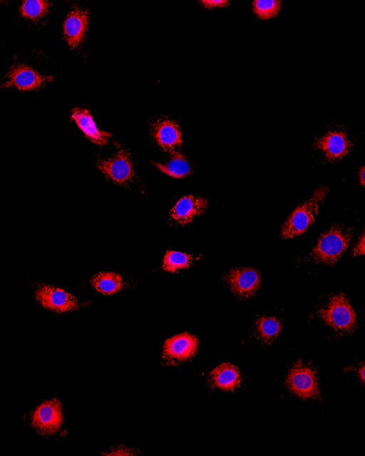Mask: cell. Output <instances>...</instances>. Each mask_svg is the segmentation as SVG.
I'll list each match as a JSON object with an SVG mask.
<instances>
[{"label": "cell", "instance_id": "obj_10", "mask_svg": "<svg viewBox=\"0 0 365 456\" xmlns=\"http://www.w3.org/2000/svg\"><path fill=\"white\" fill-rule=\"evenodd\" d=\"M197 336L182 332L168 338L163 349L162 361L166 365L176 366L192 358L197 352Z\"/></svg>", "mask_w": 365, "mask_h": 456}, {"label": "cell", "instance_id": "obj_16", "mask_svg": "<svg viewBox=\"0 0 365 456\" xmlns=\"http://www.w3.org/2000/svg\"><path fill=\"white\" fill-rule=\"evenodd\" d=\"M208 383L212 388L223 391H234L241 385L242 374L236 366L222 363L211 370Z\"/></svg>", "mask_w": 365, "mask_h": 456}, {"label": "cell", "instance_id": "obj_5", "mask_svg": "<svg viewBox=\"0 0 365 456\" xmlns=\"http://www.w3.org/2000/svg\"><path fill=\"white\" fill-rule=\"evenodd\" d=\"M285 384L290 393L302 400L317 399L320 395L317 371L302 361L290 368Z\"/></svg>", "mask_w": 365, "mask_h": 456}, {"label": "cell", "instance_id": "obj_8", "mask_svg": "<svg viewBox=\"0 0 365 456\" xmlns=\"http://www.w3.org/2000/svg\"><path fill=\"white\" fill-rule=\"evenodd\" d=\"M58 398L46 400L38 405L31 415V425L40 435L50 436L58 432L63 417Z\"/></svg>", "mask_w": 365, "mask_h": 456}, {"label": "cell", "instance_id": "obj_23", "mask_svg": "<svg viewBox=\"0 0 365 456\" xmlns=\"http://www.w3.org/2000/svg\"><path fill=\"white\" fill-rule=\"evenodd\" d=\"M138 451L135 449L127 446L125 445L120 444L117 445L106 452H102L103 455H138Z\"/></svg>", "mask_w": 365, "mask_h": 456}, {"label": "cell", "instance_id": "obj_3", "mask_svg": "<svg viewBox=\"0 0 365 456\" xmlns=\"http://www.w3.org/2000/svg\"><path fill=\"white\" fill-rule=\"evenodd\" d=\"M317 315L326 325L342 335L353 333L357 326L356 313L343 293L327 296L317 306Z\"/></svg>", "mask_w": 365, "mask_h": 456}, {"label": "cell", "instance_id": "obj_2", "mask_svg": "<svg viewBox=\"0 0 365 456\" xmlns=\"http://www.w3.org/2000/svg\"><path fill=\"white\" fill-rule=\"evenodd\" d=\"M331 188L320 186L289 214L280 229L282 239H292L304 233L315 222Z\"/></svg>", "mask_w": 365, "mask_h": 456}, {"label": "cell", "instance_id": "obj_24", "mask_svg": "<svg viewBox=\"0 0 365 456\" xmlns=\"http://www.w3.org/2000/svg\"><path fill=\"white\" fill-rule=\"evenodd\" d=\"M351 254L354 256L365 254V229L360 235L354 245Z\"/></svg>", "mask_w": 365, "mask_h": 456}, {"label": "cell", "instance_id": "obj_26", "mask_svg": "<svg viewBox=\"0 0 365 456\" xmlns=\"http://www.w3.org/2000/svg\"><path fill=\"white\" fill-rule=\"evenodd\" d=\"M356 372L361 383L365 385V362L359 364Z\"/></svg>", "mask_w": 365, "mask_h": 456}, {"label": "cell", "instance_id": "obj_13", "mask_svg": "<svg viewBox=\"0 0 365 456\" xmlns=\"http://www.w3.org/2000/svg\"><path fill=\"white\" fill-rule=\"evenodd\" d=\"M315 147L322 152L328 162H335L347 155L353 144L345 132L332 130L318 138Z\"/></svg>", "mask_w": 365, "mask_h": 456}, {"label": "cell", "instance_id": "obj_7", "mask_svg": "<svg viewBox=\"0 0 365 456\" xmlns=\"http://www.w3.org/2000/svg\"><path fill=\"white\" fill-rule=\"evenodd\" d=\"M54 79L53 76L40 73L28 65L18 64L9 69L1 87L23 92L37 91Z\"/></svg>", "mask_w": 365, "mask_h": 456}, {"label": "cell", "instance_id": "obj_6", "mask_svg": "<svg viewBox=\"0 0 365 456\" xmlns=\"http://www.w3.org/2000/svg\"><path fill=\"white\" fill-rule=\"evenodd\" d=\"M225 285L239 299L252 298L261 286V274L252 266L230 269L222 277Z\"/></svg>", "mask_w": 365, "mask_h": 456}, {"label": "cell", "instance_id": "obj_27", "mask_svg": "<svg viewBox=\"0 0 365 456\" xmlns=\"http://www.w3.org/2000/svg\"><path fill=\"white\" fill-rule=\"evenodd\" d=\"M359 180L360 185L365 188V165L360 167L359 170Z\"/></svg>", "mask_w": 365, "mask_h": 456}, {"label": "cell", "instance_id": "obj_14", "mask_svg": "<svg viewBox=\"0 0 365 456\" xmlns=\"http://www.w3.org/2000/svg\"><path fill=\"white\" fill-rule=\"evenodd\" d=\"M208 207V200L205 197L187 195L181 197L170 209V219L177 224L190 223L202 214Z\"/></svg>", "mask_w": 365, "mask_h": 456}, {"label": "cell", "instance_id": "obj_19", "mask_svg": "<svg viewBox=\"0 0 365 456\" xmlns=\"http://www.w3.org/2000/svg\"><path fill=\"white\" fill-rule=\"evenodd\" d=\"M282 330L281 321L274 316H262L255 322V332L263 343H272Z\"/></svg>", "mask_w": 365, "mask_h": 456}, {"label": "cell", "instance_id": "obj_18", "mask_svg": "<svg viewBox=\"0 0 365 456\" xmlns=\"http://www.w3.org/2000/svg\"><path fill=\"white\" fill-rule=\"evenodd\" d=\"M153 164L164 174L174 177L182 178L192 172V169L186 157L180 152L170 154V159L165 163L153 162Z\"/></svg>", "mask_w": 365, "mask_h": 456}, {"label": "cell", "instance_id": "obj_25", "mask_svg": "<svg viewBox=\"0 0 365 456\" xmlns=\"http://www.w3.org/2000/svg\"><path fill=\"white\" fill-rule=\"evenodd\" d=\"M200 3L207 8L224 7L230 4L227 0H202Z\"/></svg>", "mask_w": 365, "mask_h": 456}, {"label": "cell", "instance_id": "obj_17", "mask_svg": "<svg viewBox=\"0 0 365 456\" xmlns=\"http://www.w3.org/2000/svg\"><path fill=\"white\" fill-rule=\"evenodd\" d=\"M90 284L97 291L104 295L115 294L124 288L123 277L113 271L94 274L90 279Z\"/></svg>", "mask_w": 365, "mask_h": 456}, {"label": "cell", "instance_id": "obj_20", "mask_svg": "<svg viewBox=\"0 0 365 456\" xmlns=\"http://www.w3.org/2000/svg\"><path fill=\"white\" fill-rule=\"evenodd\" d=\"M197 258L193 254L168 250L163 260V268L165 271L174 273L190 267Z\"/></svg>", "mask_w": 365, "mask_h": 456}, {"label": "cell", "instance_id": "obj_21", "mask_svg": "<svg viewBox=\"0 0 365 456\" xmlns=\"http://www.w3.org/2000/svg\"><path fill=\"white\" fill-rule=\"evenodd\" d=\"M51 6V3L48 1H24L19 7V12L24 18L36 21L47 16Z\"/></svg>", "mask_w": 365, "mask_h": 456}, {"label": "cell", "instance_id": "obj_1", "mask_svg": "<svg viewBox=\"0 0 365 456\" xmlns=\"http://www.w3.org/2000/svg\"><path fill=\"white\" fill-rule=\"evenodd\" d=\"M353 231L340 224H334L324 232L315 247L303 258V261H312L327 266L336 264L351 242Z\"/></svg>", "mask_w": 365, "mask_h": 456}, {"label": "cell", "instance_id": "obj_11", "mask_svg": "<svg viewBox=\"0 0 365 456\" xmlns=\"http://www.w3.org/2000/svg\"><path fill=\"white\" fill-rule=\"evenodd\" d=\"M149 130L155 142L164 151L172 154L178 152L182 142L178 124L166 117L151 120Z\"/></svg>", "mask_w": 365, "mask_h": 456}, {"label": "cell", "instance_id": "obj_12", "mask_svg": "<svg viewBox=\"0 0 365 456\" xmlns=\"http://www.w3.org/2000/svg\"><path fill=\"white\" fill-rule=\"evenodd\" d=\"M90 16L88 11L74 6L68 11L63 26V38L72 50H76L86 41Z\"/></svg>", "mask_w": 365, "mask_h": 456}, {"label": "cell", "instance_id": "obj_9", "mask_svg": "<svg viewBox=\"0 0 365 456\" xmlns=\"http://www.w3.org/2000/svg\"><path fill=\"white\" fill-rule=\"evenodd\" d=\"M34 296L43 308L56 313L77 311L81 306V304L73 295L50 284H39L36 287Z\"/></svg>", "mask_w": 365, "mask_h": 456}, {"label": "cell", "instance_id": "obj_22", "mask_svg": "<svg viewBox=\"0 0 365 456\" xmlns=\"http://www.w3.org/2000/svg\"><path fill=\"white\" fill-rule=\"evenodd\" d=\"M281 4L278 0H255L252 2V9L258 18L269 19L279 13Z\"/></svg>", "mask_w": 365, "mask_h": 456}, {"label": "cell", "instance_id": "obj_15", "mask_svg": "<svg viewBox=\"0 0 365 456\" xmlns=\"http://www.w3.org/2000/svg\"><path fill=\"white\" fill-rule=\"evenodd\" d=\"M71 117L78 127L92 143L98 146H103L108 143L113 134L100 129L88 109L77 106L72 108Z\"/></svg>", "mask_w": 365, "mask_h": 456}, {"label": "cell", "instance_id": "obj_4", "mask_svg": "<svg viewBox=\"0 0 365 456\" xmlns=\"http://www.w3.org/2000/svg\"><path fill=\"white\" fill-rule=\"evenodd\" d=\"M114 152L108 157H97L96 165L108 181L120 187H130L135 181L134 161L130 152L113 141Z\"/></svg>", "mask_w": 365, "mask_h": 456}]
</instances>
